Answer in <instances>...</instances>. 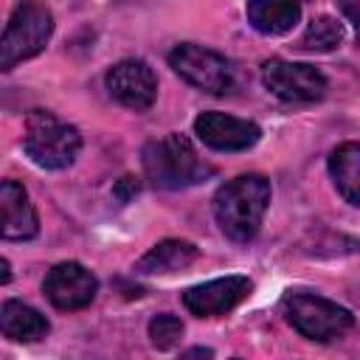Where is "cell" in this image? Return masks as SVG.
<instances>
[{"mask_svg": "<svg viewBox=\"0 0 360 360\" xmlns=\"http://www.w3.org/2000/svg\"><path fill=\"white\" fill-rule=\"evenodd\" d=\"M141 163L146 180L155 188L166 191L197 186L214 174V166H208L194 149V143L180 132H169L158 141H149L141 152Z\"/></svg>", "mask_w": 360, "mask_h": 360, "instance_id": "7a4b0ae2", "label": "cell"}, {"mask_svg": "<svg viewBox=\"0 0 360 360\" xmlns=\"http://www.w3.org/2000/svg\"><path fill=\"white\" fill-rule=\"evenodd\" d=\"M340 42H343V25L335 17L321 14V17H312L309 20L307 31L298 39V48L301 51H309V53H329Z\"/></svg>", "mask_w": 360, "mask_h": 360, "instance_id": "e0dca14e", "label": "cell"}, {"mask_svg": "<svg viewBox=\"0 0 360 360\" xmlns=\"http://www.w3.org/2000/svg\"><path fill=\"white\" fill-rule=\"evenodd\" d=\"M245 14H248V22L259 34L276 37V34H287L298 22L301 6L287 3V0H253V3H248Z\"/></svg>", "mask_w": 360, "mask_h": 360, "instance_id": "2e32d148", "label": "cell"}, {"mask_svg": "<svg viewBox=\"0 0 360 360\" xmlns=\"http://www.w3.org/2000/svg\"><path fill=\"white\" fill-rule=\"evenodd\" d=\"M177 360H214V349H208V346H191Z\"/></svg>", "mask_w": 360, "mask_h": 360, "instance_id": "44dd1931", "label": "cell"}, {"mask_svg": "<svg viewBox=\"0 0 360 360\" xmlns=\"http://www.w3.org/2000/svg\"><path fill=\"white\" fill-rule=\"evenodd\" d=\"M112 191H115V197H118L121 202H127L132 194H138V180L127 174V177H121V180L115 183V188H112Z\"/></svg>", "mask_w": 360, "mask_h": 360, "instance_id": "d6986e66", "label": "cell"}, {"mask_svg": "<svg viewBox=\"0 0 360 360\" xmlns=\"http://www.w3.org/2000/svg\"><path fill=\"white\" fill-rule=\"evenodd\" d=\"M329 177L335 183L338 194L346 202L360 205V143L346 141V143L332 149V155H329Z\"/></svg>", "mask_w": 360, "mask_h": 360, "instance_id": "9a60e30c", "label": "cell"}, {"mask_svg": "<svg viewBox=\"0 0 360 360\" xmlns=\"http://www.w3.org/2000/svg\"><path fill=\"white\" fill-rule=\"evenodd\" d=\"M340 11H343V17L354 25V31L360 34V0H354V3H340Z\"/></svg>", "mask_w": 360, "mask_h": 360, "instance_id": "ffe728a7", "label": "cell"}, {"mask_svg": "<svg viewBox=\"0 0 360 360\" xmlns=\"http://www.w3.org/2000/svg\"><path fill=\"white\" fill-rule=\"evenodd\" d=\"M104 82H107L110 96L121 107L135 110V112H146L158 98V76L149 68V62H143V59H121V62H115L107 70Z\"/></svg>", "mask_w": 360, "mask_h": 360, "instance_id": "ba28073f", "label": "cell"}, {"mask_svg": "<svg viewBox=\"0 0 360 360\" xmlns=\"http://www.w3.org/2000/svg\"><path fill=\"white\" fill-rule=\"evenodd\" d=\"M53 34V17L39 3L14 6L3 37H0V70H11L14 65L37 56Z\"/></svg>", "mask_w": 360, "mask_h": 360, "instance_id": "5b68a950", "label": "cell"}, {"mask_svg": "<svg viewBox=\"0 0 360 360\" xmlns=\"http://www.w3.org/2000/svg\"><path fill=\"white\" fill-rule=\"evenodd\" d=\"M0 329L8 340H17V343H37L48 335L51 323L42 312H37L34 307L22 304V301H3V309H0Z\"/></svg>", "mask_w": 360, "mask_h": 360, "instance_id": "5bb4252c", "label": "cell"}, {"mask_svg": "<svg viewBox=\"0 0 360 360\" xmlns=\"http://www.w3.org/2000/svg\"><path fill=\"white\" fill-rule=\"evenodd\" d=\"M253 290V281L248 276H222L202 281L197 287H188L183 292V307L197 318H219L239 307Z\"/></svg>", "mask_w": 360, "mask_h": 360, "instance_id": "30bf717a", "label": "cell"}, {"mask_svg": "<svg viewBox=\"0 0 360 360\" xmlns=\"http://www.w3.org/2000/svg\"><path fill=\"white\" fill-rule=\"evenodd\" d=\"M287 323L315 343H329L343 338L354 326V315L332 298L315 292H287L281 301Z\"/></svg>", "mask_w": 360, "mask_h": 360, "instance_id": "277c9868", "label": "cell"}, {"mask_svg": "<svg viewBox=\"0 0 360 360\" xmlns=\"http://www.w3.org/2000/svg\"><path fill=\"white\" fill-rule=\"evenodd\" d=\"M194 132L205 146H211L217 152H242V149H250L262 138L259 124H253L248 118L225 115L217 110L200 112L194 118Z\"/></svg>", "mask_w": 360, "mask_h": 360, "instance_id": "8fae6325", "label": "cell"}, {"mask_svg": "<svg viewBox=\"0 0 360 360\" xmlns=\"http://www.w3.org/2000/svg\"><path fill=\"white\" fill-rule=\"evenodd\" d=\"M169 65L183 82H188L191 87H197L202 93L222 96L233 87L231 62L222 53L211 51V48L194 45V42H180V45L172 48Z\"/></svg>", "mask_w": 360, "mask_h": 360, "instance_id": "8992f818", "label": "cell"}, {"mask_svg": "<svg viewBox=\"0 0 360 360\" xmlns=\"http://www.w3.org/2000/svg\"><path fill=\"white\" fill-rule=\"evenodd\" d=\"M8 278H11V264L8 259H3V284H8Z\"/></svg>", "mask_w": 360, "mask_h": 360, "instance_id": "7402d4cb", "label": "cell"}, {"mask_svg": "<svg viewBox=\"0 0 360 360\" xmlns=\"http://www.w3.org/2000/svg\"><path fill=\"white\" fill-rule=\"evenodd\" d=\"M200 259V248L186 239H163L155 248H149L138 262L135 273L141 276H169L177 270H186Z\"/></svg>", "mask_w": 360, "mask_h": 360, "instance_id": "4fadbf2b", "label": "cell"}, {"mask_svg": "<svg viewBox=\"0 0 360 360\" xmlns=\"http://www.w3.org/2000/svg\"><path fill=\"white\" fill-rule=\"evenodd\" d=\"M42 292L56 309L73 312L93 304L98 292V278L79 262H59L48 270L42 281Z\"/></svg>", "mask_w": 360, "mask_h": 360, "instance_id": "9c48e42d", "label": "cell"}, {"mask_svg": "<svg viewBox=\"0 0 360 360\" xmlns=\"http://www.w3.org/2000/svg\"><path fill=\"white\" fill-rule=\"evenodd\" d=\"M270 194V180L264 174H239L219 186L214 194V219L219 231L239 245L256 239Z\"/></svg>", "mask_w": 360, "mask_h": 360, "instance_id": "6da1fadb", "label": "cell"}, {"mask_svg": "<svg viewBox=\"0 0 360 360\" xmlns=\"http://www.w3.org/2000/svg\"><path fill=\"white\" fill-rule=\"evenodd\" d=\"M0 236L8 242H25L39 233L37 208L17 180L0 183Z\"/></svg>", "mask_w": 360, "mask_h": 360, "instance_id": "7c38bea8", "label": "cell"}, {"mask_svg": "<svg viewBox=\"0 0 360 360\" xmlns=\"http://www.w3.org/2000/svg\"><path fill=\"white\" fill-rule=\"evenodd\" d=\"M262 82L276 98H281L287 104H312L326 96L323 73L307 62L267 59L262 65Z\"/></svg>", "mask_w": 360, "mask_h": 360, "instance_id": "52a82bcc", "label": "cell"}, {"mask_svg": "<svg viewBox=\"0 0 360 360\" xmlns=\"http://www.w3.org/2000/svg\"><path fill=\"white\" fill-rule=\"evenodd\" d=\"M183 338V321L177 315H169V312H160L149 321V340L155 349L160 352H169L180 343Z\"/></svg>", "mask_w": 360, "mask_h": 360, "instance_id": "ac0fdd59", "label": "cell"}, {"mask_svg": "<svg viewBox=\"0 0 360 360\" xmlns=\"http://www.w3.org/2000/svg\"><path fill=\"white\" fill-rule=\"evenodd\" d=\"M231 360H242V357H231Z\"/></svg>", "mask_w": 360, "mask_h": 360, "instance_id": "603a6c76", "label": "cell"}, {"mask_svg": "<svg viewBox=\"0 0 360 360\" xmlns=\"http://www.w3.org/2000/svg\"><path fill=\"white\" fill-rule=\"evenodd\" d=\"M22 149L42 169H68L82 149V135L51 110H31L25 118Z\"/></svg>", "mask_w": 360, "mask_h": 360, "instance_id": "3957f363", "label": "cell"}]
</instances>
